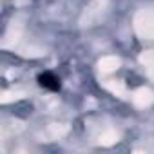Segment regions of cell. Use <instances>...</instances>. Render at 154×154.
Returning a JSON list of instances; mask_svg holds the SVG:
<instances>
[{"instance_id": "6da1fadb", "label": "cell", "mask_w": 154, "mask_h": 154, "mask_svg": "<svg viewBox=\"0 0 154 154\" xmlns=\"http://www.w3.org/2000/svg\"><path fill=\"white\" fill-rule=\"evenodd\" d=\"M38 85L44 87V89H47V91H60V87H62L60 78L54 72H49V71L38 74Z\"/></svg>"}]
</instances>
